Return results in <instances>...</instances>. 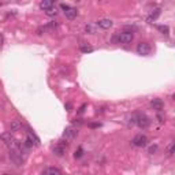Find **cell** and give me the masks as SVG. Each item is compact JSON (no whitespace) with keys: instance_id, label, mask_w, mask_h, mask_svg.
<instances>
[{"instance_id":"7c38bea8","label":"cell","mask_w":175,"mask_h":175,"mask_svg":"<svg viewBox=\"0 0 175 175\" xmlns=\"http://www.w3.org/2000/svg\"><path fill=\"white\" fill-rule=\"evenodd\" d=\"M42 174H45V175H60L62 171H60L59 168H56V167H48V168H45L44 171H42Z\"/></svg>"},{"instance_id":"2e32d148","label":"cell","mask_w":175,"mask_h":175,"mask_svg":"<svg viewBox=\"0 0 175 175\" xmlns=\"http://www.w3.org/2000/svg\"><path fill=\"white\" fill-rule=\"evenodd\" d=\"M157 30H160L163 34H166V36H168V33H170V27L167 26V25H157L156 26Z\"/></svg>"},{"instance_id":"9a60e30c","label":"cell","mask_w":175,"mask_h":175,"mask_svg":"<svg viewBox=\"0 0 175 175\" xmlns=\"http://www.w3.org/2000/svg\"><path fill=\"white\" fill-rule=\"evenodd\" d=\"M152 107H153V110L160 111L161 108H163V101H161L160 98H153V101H152Z\"/></svg>"},{"instance_id":"603a6c76","label":"cell","mask_w":175,"mask_h":175,"mask_svg":"<svg viewBox=\"0 0 175 175\" xmlns=\"http://www.w3.org/2000/svg\"><path fill=\"white\" fill-rule=\"evenodd\" d=\"M85 108H86V104H83L82 107L80 108V111H78V112H80V114H83V111H85Z\"/></svg>"},{"instance_id":"3957f363","label":"cell","mask_w":175,"mask_h":175,"mask_svg":"<svg viewBox=\"0 0 175 175\" xmlns=\"http://www.w3.org/2000/svg\"><path fill=\"white\" fill-rule=\"evenodd\" d=\"M25 144H26L29 148H33V146H39L40 145V139L36 134L33 133V131H27V136H26V139H25Z\"/></svg>"},{"instance_id":"4fadbf2b","label":"cell","mask_w":175,"mask_h":175,"mask_svg":"<svg viewBox=\"0 0 175 175\" xmlns=\"http://www.w3.org/2000/svg\"><path fill=\"white\" fill-rule=\"evenodd\" d=\"M22 129V123L19 120H12L10 123V131H18Z\"/></svg>"},{"instance_id":"d4e9b609","label":"cell","mask_w":175,"mask_h":175,"mask_svg":"<svg viewBox=\"0 0 175 175\" xmlns=\"http://www.w3.org/2000/svg\"><path fill=\"white\" fill-rule=\"evenodd\" d=\"M66 108H67V111H71V104L67 103V104H66Z\"/></svg>"},{"instance_id":"484cf974","label":"cell","mask_w":175,"mask_h":175,"mask_svg":"<svg viewBox=\"0 0 175 175\" xmlns=\"http://www.w3.org/2000/svg\"><path fill=\"white\" fill-rule=\"evenodd\" d=\"M77 2H80V0H77Z\"/></svg>"},{"instance_id":"d6986e66","label":"cell","mask_w":175,"mask_h":175,"mask_svg":"<svg viewBox=\"0 0 175 175\" xmlns=\"http://www.w3.org/2000/svg\"><path fill=\"white\" fill-rule=\"evenodd\" d=\"M82 156H83V149L80 146V148H78V151H75L74 157H75V159H81V157H82Z\"/></svg>"},{"instance_id":"ffe728a7","label":"cell","mask_w":175,"mask_h":175,"mask_svg":"<svg viewBox=\"0 0 175 175\" xmlns=\"http://www.w3.org/2000/svg\"><path fill=\"white\" fill-rule=\"evenodd\" d=\"M157 149H159V146H157V145H152V146H149L148 152L151 155H153V153H156V152H157Z\"/></svg>"},{"instance_id":"7402d4cb","label":"cell","mask_w":175,"mask_h":175,"mask_svg":"<svg viewBox=\"0 0 175 175\" xmlns=\"http://www.w3.org/2000/svg\"><path fill=\"white\" fill-rule=\"evenodd\" d=\"M81 51L86 54V52H92L93 48H92V47H83V45H82V47H81Z\"/></svg>"},{"instance_id":"6da1fadb","label":"cell","mask_w":175,"mask_h":175,"mask_svg":"<svg viewBox=\"0 0 175 175\" xmlns=\"http://www.w3.org/2000/svg\"><path fill=\"white\" fill-rule=\"evenodd\" d=\"M0 138L4 141V144L8 146L10 151H21V148H19L21 144H19L18 139L11 134V131H10V133H3L2 136H0Z\"/></svg>"},{"instance_id":"ba28073f","label":"cell","mask_w":175,"mask_h":175,"mask_svg":"<svg viewBox=\"0 0 175 175\" xmlns=\"http://www.w3.org/2000/svg\"><path fill=\"white\" fill-rule=\"evenodd\" d=\"M133 39H134V36L131 32H123L118 36V41L122 42V44H130L133 41Z\"/></svg>"},{"instance_id":"cb8c5ba5","label":"cell","mask_w":175,"mask_h":175,"mask_svg":"<svg viewBox=\"0 0 175 175\" xmlns=\"http://www.w3.org/2000/svg\"><path fill=\"white\" fill-rule=\"evenodd\" d=\"M3 41H4V39H3V36L0 34V48L3 47Z\"/></svg>"},{"instance_id":"44dd1931","label":"cell","mask_w":175,"mask_h":175,"mask_svg":"<svg viewBox=\"0 0 175 175\" xmlns=\"http://www.w3.org/2000/svg\"><path fill=\"white\" fill-rule=\"evenodd\" d=\"M174 151H175V145H174V142H171V144H170V146H168L170 156H174Z\"/></svg>"},{"instance_id":"8fae6325","label":"cell","mask_w":175,"mask_h":175,"mask_svg":"<svg viewBox=\"0 0 175 175\" xmlns=\"http://www.w3.org/2000/svg\"><path fill=\"white\" fill-rule=\"evenodd\" d=\"M112 25H114V22L111 21V19H100V21L97 22V26H100L101 29H104V30L112 27Z\"/></svg>"},{"instance_id":"5b68a950","label":"cell","mask_w":175,"mask_h":175,"mask_svg":"<svg viewBox=\"0 0 175 175\" xmlns=\"http://www.w3.org/2000/svg\"><path fill=\"white\" fill-rule=\"evenodd\" d=\"M10 157L15 163V166H21L23 163V156H22V151H10Z\"/></svg>"},{"instance_id":"30bf717a","label":"cell","mask_w":175,"mask_h":175,"mask_svg":"<svg viewBox=\"0 0 175 175\" xmlns=\"http://www.w3.org/2000/svg\"><path fill=\"white\" fill-rule=\"evenodd\" d=\"M66 149H67V144L59 142V144H58V145L54 148V152H55V155H58V156H63V155L66 153Z\"/></svg>"},{"instance_id":"52a82bcc","label":"cell","mask_w":175,"mask_h":175,"mask_svg":"<svg viewBox=\"0 0 175 175\" xmlns=\"http://www.w3.org/2000/svg\"><path fill=\"white\" fill-rule=\"evenodd\" d=\"M146 142H148V138H146L145 136H142V134L136 136L133 138V141H131V144H133L134 146H137V148H142V146H145Z\"/></svg>"},{"instance_id":"ac0fdd59","label":"cell","mask_w":175,"mask_h":175,"mask_svg":"<svg viewBox=\"0 0 175 175\" xmlns=\"http://www.w3.org/2000/svg\"><path fill=\"white\" fill-rule=\"evenodd\" d=\"M45 12H47V15H49V17H54V15L58 14V10L55 8V7H51V8L45 10Z\"/></svg>"},{"instance_id":"5bb4252c","label":"cell","mask_w":175,"mask_h":175,"mask_svg":"<svg viewBox=\"0 0 175 175\" xmlns=\"http://www.w3.org/2000/svg\"><path fill=\"white\" fill-rule=\"evenodd\" d=\"M51 7H54V0H42L41 3H40V8L41 10H48Z\"/></svg>"},{"instance_id":"277c9868","label":"cell","mask_w":175,"mask_h":175,"mask_svg":"<svg viewBox=\"0 0 175 175\" xmlns=\"http://www.w3.org/2000/svg\"><path fill=\"white\" fill-rule=\"evenodd\" d=\"M75 137H77V129H74L73 126H68V127L64 129V131H63V139L73 141Z\"/></svg>"},{"instance_id":"e0dca14e","label":"cell","mask_w":175,"mask_h":175,"mask_svg":"<svg viewBox=\"0 0 175 175\" xmlns=\"http://www.w3.org/2000/svg\"><path fill=\"white\" fill-rule=\"evenodd\" d=\"M159 15H160V8H156L155 10V12H152L151 15H149V18H148V21L149 22H152V21H155V19L157 18V17H159Z\"/></svg>"},{"instance_id":"7a4b0ae2","label":"cell","mask_w":175,"mask_h":175,"mask_svg":"<svg viewBox=\"0 0 175 175\" xmlns=\"http://www.w3.org/2000/svg\"><path fill=\"white\" fill-rule=\"evenodd\" d=\"M134 122H136L137 126L141 129H146L151 125V120H149V118L145 114H138V115H136L134 116Z\"/></svg>"},{"instance_id":"8992f818","label":"cell","mask_w":175,"mask_h":175,"mask_svg":"<svg viewBox=\"0 0 175 175\" xmlns=\"http://www.w3.org/2000/svg\"><path fill=\"white\" fill-rule=\"evenodd\" d=\"M60 7H62V10L64 11V15L67 19H74L75 17H77L78 12L74 7H70V6H67V4H62Z\"/></svg>"},{"instance_id":"9c48e42d","label":"cell","mask_w":175,"mask_h":175,"mask_svg":"<svg viewBox=\"0 0 175 175\" xmlns=\"http://www.w3.org/2000/svg\"><path fill=\"white\" fill-rule=\"evenodd\" d=\"M149 52H151V45H149L148 42H139V44L137 45V54L138 55L146 56V55H149Z\"/></svg>"}]
</instances>
